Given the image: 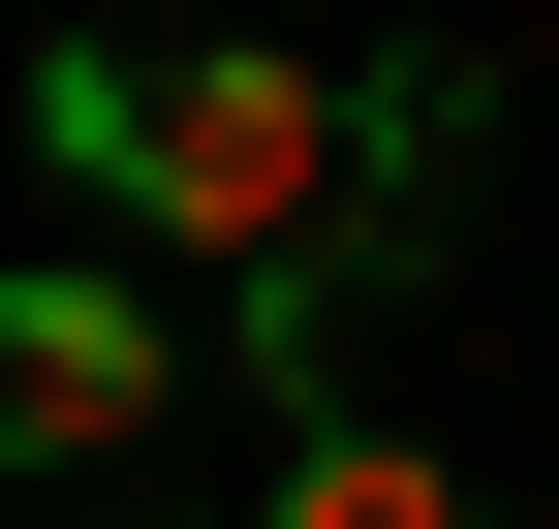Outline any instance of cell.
Returning a JSON list of instances; mask_svg holds the SVG:
<instances>
[{
  "instance_id": "3",
  "label": "cell",
  "mask_w": 559,
  "mask_h": 529,
  "mask_svg": "<svg viewBox=\"0 0 559 529\" xmlns=\"http://www.w3.org/2000/svg\"><path fill=\"white\" fill-rule=\"evenodd\" d=\"M249 529H498V498H466L436 436H373V405H311V436H280V498H249Z\"/></svg>"
},
{
  "instance_id": "2",
  "label": "cell",
  "mask_w": 559,
  "mask_h": 529,
  "mask_svg": "<svg viewBox=\"0 0 559 529\" xmlns=\"http://www.w3.org/2000/svg\"><path fill=\"white\" fill-rule=\"evenodd\" d=\"M156 405H187V311L94 281V249H32V281H0V498H32V468H124Z\"/></svg>"
},
{
  "instance_id": "1",
  "label": "cell",
  "mask_w": 559,
  "mask_h": 529,
  "mask_svg": "<svg viewBox=\"0 0 559 529\" xmlns=\"http://www.w3.org/2000/svg\"><path fill=\"white\" fill-rule=\"evenodd\" d=\"M32 156L62 187H124L156 249H218V281H373V94H311V62H156V32H94V62H32Z\"/></svg>"
}]
</instances>
